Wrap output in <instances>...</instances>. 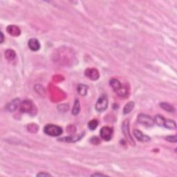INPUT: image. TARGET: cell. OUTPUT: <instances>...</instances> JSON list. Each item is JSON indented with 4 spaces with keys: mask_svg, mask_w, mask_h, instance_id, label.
<instances>
[{
    "mask_svg": "<svg viewBox=\"0 0 177 177\" xmlns=\"http://www.w3.org/2000/svg\"><path fill=\"white\" fill-rule=\"evenodd\" d=\"M110 86L117 95L121 97H125L127 95V88L117 79H111L110 80Z\"/></svg>",
    "mask_w": 177,
    "mask_h": 177,
    "instance_id": "6da1fadb",
    "label": "cell"
},
{
    "mask_svg": "<svg viewBox=\"0 0 177 177\" xmlns=\"http://www.w3.org/2000/svg\"><path fill=\"white\" fill-rule=\"evenodd\" d=\"M62 129L60 126L53 124H48L44 127V132L51 136H59L62 133Z\"/></svg>",
    "mask_w": 177,
    "mask_h": 177,
    "instance_id": "7a4b0ae2",
    "label": "cell"
},
{
    "mask_svg": "<svg viewBox=\"0 0 177 177\" xmlns=\"http://www.w3.org/2000/svg\"><path fill=\"white\" fill-rule=\"evenodd\" d=\"M108 98L106 95H102V96L98 98L96 104V109L98 112H103L107 109L108 107Z\"/></svg>",
    "mask_w": 177,
    "mask_h": 177,
    "instance_id": "3957f363",
    "label": "cell"
},
{
    "mask_svg": "<svg viewBox=\"0 0 177 177\" xmlns=\"http://www.w3.org/2000/svg\"><path fill=\"white\" fill-rule=\"evenodd\" d=\"M137 120L140 124L148 127H151L154 125V121L152 118H151L148 115L144 114V113H141L138 115Z\"/></svg>",
    "mask_w": 177,
    "mask_h": 177,
    "instance_id": "277c9868",
    "label": "cell"
},
{
    "mask_svg": "<svg viewBox=\"0 0 177 177\" xmlns=\"http://www.w3.org/2000/svg\"><path fill=\"white\" fill-rule=\"evenodd\" d=\"M113 129L110 127H103L101 129V136L103 140L109 141L111 139L113 136Z\"/></svg>",
    "mask_w": 177,
    "mask_h": 177,
    "instance_id": "5b68a950",
    "label": "cell"
},
{
    "mask_svg": "<svg viewBox=\"0 0 177 177\" xmlns=\"http://www.w3.org/2000/svg\"><path fill=\"white\" fill-rule=\"evenodd\" d=\"M35 108L34 105L29 100H25L22 102L21 105V112L30 113V111H33L32 110Z\"/></svg>",
    "mask_w": 177,
    "mask_h": 177,
    "instance_id": "8992f818",
    "label": "cell"
},
{
    "mask_svg": "<svg viewBox=\"0 0 177 177\" xmlns=\"http://www.w3.org/2000/svg\"><path fill=\"white\" fill-rule=\"evenodd\" d=\"M85 76L92 80H96L99 78L100 75L98 70L96 68H88L85 71Z\"/></svg>",
    "mask_w": 177,
    "mask_h": 177,
    "instance_id": "52a82bcc",
    "label": "cell"
},
{
    "mask_svg": "<svg viewBox=\"0 0 177 177\" xmlns=\"http://www.w3.org/2000/svg\"><path fill=\"white\" fill-rule=\"evenodd\" d=\"M133 135H134L138 141L141 142H149L150 141V138L149 136H148L147 135H145L142 131L138 129H134L133 130Z\"/></svg>",
    "mask_w": 177,
    "mask_h": 177,
    "instance_id": "ba28073f",
    "label": "cell"
},
{
    "mask_svg": "<svg viewBox=\"0 0 177 177\" xmlns=\"http://www.w3.org/2000/svg\"><path fill=\"white\" fill-rule=\"evenodd\" d=\"M19 103H20L19 98H15L6 105V109L8 111H15L19 107Z\"/></svg>",
    "mask_w": 177,
    "mask_h": 177,
    "instance_id": "9c48e42d",
    "label": "cell"
},
{
    "mask_svg": "<svg viewBox=\"0 0 177 177\" xmlns=\"http://www.w3.org/2000/svg\"><path fill=\"white\" fill-rule=\"evenodd\" d=\"M28 47L33 51H37L40 48V43L36 38L30 39L28 43Z\"/></svg>",
    "mask_w": 177,
    "mask_h": 177,
    "instance_id": "30bf717a",
    "label": "cell"
},
{
    "mask_svg": "<svg viewBox=\"0 0 177 177\" xmlns=\"http://www.w3.org/2000/svg\"><path fill=\"white\" fill-rule=\"evenodd\" d=\"M165 121H166V119H165L163 116H161V115H156V116H155L154 120V123H156V124L159 127H164Z\"/></svg>",
    "mask_w": 177,
    "mask_h": 177,
    "instance_id": "8fae6325",
    "label": "cell"
},
{
    "mask_svg": "<svg viewBox=\"0 0 177 177\" xmlns=\"http://www.w3.org/2000/svg\"><path fill=\"white\" fill-rule=\"evenodd\" d=\"M83 134L80 135V136H68V137H65V138H62V139H59V141H64V142H69V143H73V142H76L78 140H80L82 138Z\"/></svg>",
    "mask_w": 177,
    "mask_h": 177,
    "instance_id": "7c38bea8",
    "label": "cell"
},
{
    "mask_svg": "<svg viewBox=\"0 0 177 177\" xmlns=\"http://www.w3.org/2000/svg\"><path fill=\"white\" fill-rule=\"evenodd\" d=\"M122 129H123V133H124L126 137H127V138H129V139H131V137L129 132V120H126V121H124Z\"/></svg>",
    "mask_w": 177,
    "mask_h": 177,
    "instance_id": "4fadbf2b",
    "label": "cell"
},
{
    "mask_svg": "<svg viewBox=\"0 0 177 177\" xmlns=\"http://www.w3.org/2000/svg\"><path fill=\"white\" fill-rule=\"evenodd\" d=\"M88 86L85 84H79L78 86V92L80 96H86L87 93Z\"/></svg>",
    "mask_w": 177,
    "mask_h": 177,
    "instance_id": "5bb4252c",
    "label": "cell"
},
{
    "mask_svg": "<svg viewBox=\"0 0 177 177\" xmlns=\"http://www.w3.org/2000/svg\"><path fill=\"white\" fill-rule=\"evenodd\" d=\"M164 127L168 128V129H175L176 127V124L174 121H172V120L170 119H166Z\"/></svg>",
    "mask_w": 177,
    "mask_h": 177,
    "instance_id": "9a60e30c",
    "label": "cell"
},
{
    "mask_svg": "<svg viewBox=\"0 0 177 177\" xmlns=\"http://www.w3.org/2000/svg\"><path fill=\"white\" fill-rule=\"evenodd\" d=\"M7 31L10 35H12V36H15L14 33H15V36H18L20 33V31H19L18 27H16L15 26H8Z\"/></svg>",
    "mask_w": 177,
    "mask_h": 177,
    "instance_id": "2e32d148",
    "label": "cell"
},
{
    "mask_svg": "<svg viewBox=\"0 0 177 177\" xmlns=\"http://www.w3.org/2000/svg\"><path fill=\"white\" fill-rule=\"evenodd\" d=\"M160 106H161L162 109L168 111V112H173V111H174V107L168 103H162L160 104Z\"/></svg>",
    "mask_w": 177,
    "mask_h": 177,
    "instance_id": "e0dca14e",
    "label": "cell"
},
{
    "mask_svg": "<svg viewBox=\"0 0 177 177\" xmlns=\"http://www.w3.org/2000/svg\"><path fill=\"white\" fill-rule=\"evenodd\" d=\"M133 107H134V103L129 102V103L125 105L124 109H123V113L124 114H127V113H130L131 110L133 109Z\"/></svg>",
    "mask_w": 177,
    "mask_h": 177,
    "instance_id": "ac0fdd59",
    "label": "cell"
},
{
    "mask_svg": "<svg viewBox=\"0 0 177 177\" xmlns=\"http://www.w3.org/2000/svg\"><path fill=\"white\" fill-rule=\"evenodd\" d=\"M80 111V102L78 99L76 100L75 101L74 105L72 109V113L74 116H76L79 113Z\"/></svg>",
    "mask_w": 177,
    "mask_h": 177,
    "instance_id": "d6986e66",
    "label": "cell"
},
{
    "mask_svg": "<svg viewBox=\"0 0 177 177\" xmlns=\"http://www.w3.org/2000/svg\"><path fill=\"white\" fill-rule=\"evenodd\" d=\"M15 53L13 50L8 49L7 51L5 52V56H6V58L8 60H13L15 58Z\"/></svg>",
    "mask_w": 177,
    "mask_h": 177,
    "instance_id": "ffe728a7",
    "label": "cell"
},
{
    "mask_svg": "<svg viewBox=\"0 0 177 177\" xmlns=\"http://www.w3.org/2000/svg\"><path fill=\"white\" fill-rule=\"evenodd\" d=\"M98 125V122L97 120H91V121L88 122V127L91 130H94L96 129V127Z\"/></svg>",
    "mask_w": 177,
    "mask_h": 177,
    "instance_id": "44dd1931",
    "label": "cell"
},
{
    "mask_svg": "<svg viewBox=\"0 0 177 177\" xmlns=\"http://www.w3.org/2000/svg\"><path fill=\"white\" fill-rule=\"evenodd\" d=\"M165 139L170 143H176V136H168L165 137Z\"/></svg>",
    "mask_w": 177,
    "mask_h": 177,
    "instance_id": "7402d4cb",
    "label": "cell"
},
{
    "mask_svg": "<svg viewBox=\"0 0 177 177\" xmlns=\"http://www.w3.org/2000/svg\"><path fill=\"white\" fill-rule=\"evenodd\" d=\"M91 143H93V144L98 145L101 143V141H100V140L98 139L97 137H93V138H91Z\"/></svg>",
    "mask_w": 177,
    "mask_h": 177,
    "instance_id": "603a6c76",
    "label": "cell"
},
{
    "mask_svg": "<svg viewBox=\"0 0 177 177\" xmlns=\"http://www.w3.org/2000/svg\"><path fill=\"white\" fill-rule=\"evenodd\" d=\"M51 176L50 174L48 173H44V172H40V173H38V174H37V176Z\"/></svg>",
    "mask_w": 177,
    "mask_h": 177,
    "instance_id": "cb8c5ba5",
    "label": "cell"
},
{
    "mask_svg": "<svg viewBox=\"0 0 177 177\" xmlns=\"http://www.w3.org/2000/svg\"><path fill=\"white\" fill-rule=\"evenodd\" d=\"M92 176H106L105 174H99V173H96V174H93L91 175Z\"/></svg>",
    "mask_w": 177,
    "mask_h": 177,
    "instance_id": "d4e9b609",
    "label": "cell"
},
{
    "mask_svg": "<svg viewBox=\"0 0 177 177\" xmlns=\"http://www.w3.org/2000/svg\"><path fill=\"white\" fill-rule=\"evenodd\" d=\"M1 43L3 42L4 41V36H3V33L1 32Z\"/></svg>",
    "mask_w": 177,
    "mask_h": 177,
    "instance_id": "484cf974",
    "label": "cell"
}]
</instances>
